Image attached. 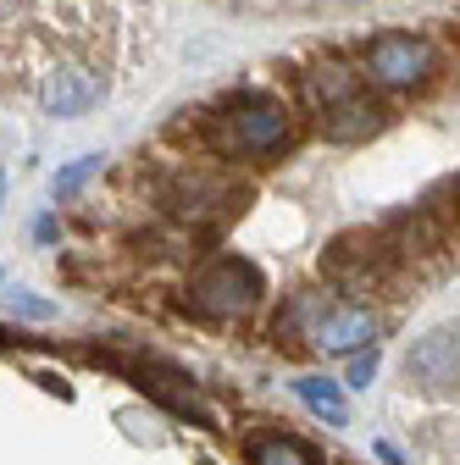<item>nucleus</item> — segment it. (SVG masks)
I'll use <instances>...</instances> for the list:
<instances>
[{"mask_svg": "<svg viewBox=\"0 0 460 465\" xmlns=\"http://www.w3.org/2000/svg\"><path fill=\"white\" fill-rule=\"evenodd\" d=\"M289 139H295L289 105H283L277 94H261V89L227 100L216 116H205V144L222 161H266V155H277Z\"/></svg>", "mask_w": 460, "mask_h": 465, "instance_id": "1", "label": "nucleus"}, {"mask_svg": "<svg viewBox=\"0 0 460 465\" xmlns=\"http://www.w3.org/2000/svg\"><path fill=\"white\" fill-rule=\"evenodd\" d=\"M261 272L250 261H211L195 282H189V311L195 316H211V322H227V316H250L261 305Z\"/></svg>", "mask_w": 460, "mask_h": 465, "instance_id": "2", "label": "nucleus"}, {"mask_svg": "<svg viewBox=\"0 0 460 465\" xmlns=\"http://www.w3.org/2000/svg\"><path fill=\"white\" fill-rule=\"evenodd\" d=\"M438 67V50L422 34H383L366 50V78L383 89H422Z\"/></svg>", "mask_w": 460, "mask_h": 465, "instance_id": "3", "label": "nucleus"}, {"mask_svg": "<svg viewBox=\"0 0 460 465\" xmlns=\"http://www.w3.org/2000/svg\"><path fill=\"white\" fill-rule=\"evenodd\" d=\"M100 100H105V78H100L95 67H84V62L50 67V73L39 78V105H45L50 116H84V111L100 105Z\"/></svg>", "mask_w": 460, "mask_h": 465, "instance_id": "4", "label": "nucleus"}, {"mask_svg": "<svg viewBox=\"0 0 460 465\" xmlns=\"http://www.w3.org/2000/svg\"><path fill=\"white\" fill-rule=\"evenodd\" d=\"M377 332H383V322H377V311H366V305H327V311L311 316V343L327 349V355L366 349Z\"/></svg>", "mask_w": 460, "mask_h": 465, "instance_id": "5", "label": "nucleus"}, {"mask_svg": "<svg viewBox=\"0 0 460 465\" xmlns=\"http://www.w3.org/2000/svg\"><path fill=\"white\" fill-rule=\"evenodd\" d=\"M411 377H422L427 388H449V382H460V332H449V327H438V332H427L416 349H411Z\"/></svg>", "mask_w": 460, "mask_h": 465, "instance_id": "6", "label": "nucleus"}, {"mask_svg": "<svg viewBox=\"0 0 460 465\" xmlns=\"http://www.w3.org/2000/svg\"><path fill=\"white\" fill-rule=\"evenodd\" d=\"M300 94H305L311 111L327 116L333 105H344V100H355V94H361V73H355V67H344V62H322V67L300 73Z\"/></svg>", "mask_w": 460, "mask_h": 465, "instance_id": "7", "label": "nucleus"}, {"mask_svg": "<svg viewBox=\"0 0 460 465\" xmlns=\"http://www.w3.org/2000/svg\"><path fill=\"white\" fill-rule=\"evenodd\" d=\"M377 128H383V105H377V100H366V94L344 100V105H333V111L322 116V134H327L333 144H355V139H372Z\"/></svg>", "mask_w": 460, "mask_h": 465, "instance_id": "8", "label": "nucleus"}, {"mask_svg": "<svg viewBox=\"0 0 460 465\" xmlns=\"http://www.w3.org/2000/svg\"><path fill=\"white\" fill-rule=\"evenodd\" d=\"M245 460H250V465H316V454H311V449H305L300 438H289V432H272V438H255Z\"/></svg>", "mask_w": 460, "mask_h": 465, "instance_id": "9", "label": "nucleus"}, {"mask_svg": "<svg viewBox=\"0 0 460 465\" xmlns=\"http://www.w3.org/2000/svg\"><path fill=\"white\" fill-rule=\"evenodd\" d=\"M295 393L311 404V411H316L322 421H333V427H344V416H350V411H344L338 382H327V377H300V382H295Z\"/></svg>", "mask_w": 460, "mask_h": 465, "instance_id": "10", "label": "nucleus"}, {"mask_svg": "<svg viewBox=\"0 0 460 465\" xmlns=\"http://www.w3.org/2000/svg\"><path fill=\"white\" fill-rule=\"evenodd\" d=\"M89 172H100V155H84V161H73L67 172H62V178H55V200H67L84 178H89Z\"/></svg>", "mask_w": 460, "mask_h": 465, "instance_id": "11", "label": "nucleus"}, {"mask_svg": "<svg viewBox=\"0 0 460 465\" xmlns=\"http://www.w3.org/2000/svg\"><path fill=\"white\" fill-rule=\"evenodd\" d=\"M6 305H12V311H23V316H50V305H45V300H34L28 288H6Z\"/></svg>", "mask_w": 460, "mask_h": 465, "instance_id": "12", "label": "nucleus"}, {"mask_svg": "<svg viewBox=\"0 0 460 465\" xmlns=\"http://www.w3.org/2000/svg\"><path fill=\"white\" fill-rule=\"evenodd\" d=\"M372 377H377V355H372V349H366V355H361V361L350 366V382H355V388H366Z\"/></svg>", "mask_w": 460, "mask_h": 465, "instance_id": "13", "label": "nucleus"}]
</instances>
